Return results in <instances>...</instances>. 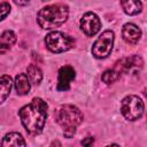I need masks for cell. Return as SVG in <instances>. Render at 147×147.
<instances>
[{
  "mask_svg": "<svg viewBox=\"0 0 147 147\" xmlns=\"http://www.w3.org/2000/svg\"><path fill=\"white\" fill-rule=\"evenodd\" d=\"M31 85L29 83L28 76L25 74H18L15 78V90L17 94L20 95H25L30 92Z\"/></svg>",
  "mask_w": 147,
  "mask_h": 147,
  "instance_id": "cell-11",
  "label": "cell"
},
{
  "mask_svg": "<svg viewBox=\"0 0 147 147\" xmlns=\"http://www.w3.org/2000/svg\"><path fill=\"white\" fill-rule=\"evenodd\" d=\"M144 102L137 95H127L122 100L121 111L123 116L129 121L139 119L144 114Z\"/></svg>",
  "mask_w": 147,
  "mask_h": 147,
  "instance_id": "cell-5",
  "label": "cell"
},
{
  "mask_svg": "<svg viewBox=\"0 0 147 147\" xmlns=\"http://www.w3.org/2000/svg\"><path fill=\"white\" fill-rule=\"evenodd\" d=\"M122 9L127 15H137L142 9V3L140 0H119Z\"/></svg>",
  "mask_w": 147,
  "mask_h": 147,
  "instance_id": "cell-10",
  "label": "cell"
},
{
  "mask_svg": "<svg viewBox=\"0 0 147 147\" xmlns=\"http://www.w3.org/2000/svg\"><path fill=\"white\" fill-rule=\"evenodd\" d=\"M45 44H46V47L51 52L62 53V52L70 49L75 45V40L70 36H68L61 31H53V32H49L48 34H46Z\"/></svg>",
  "mask_w": 147,
  "mask_h": 147,
  "instance_id": "cell-4",
  "label": "cell"
},
{
  "mask_svg": "<svg viewBox=\"0 0 147 147\" xmlns=\"http://www.w3.org/2000/svg\"><path fill=\"white\" fill-rule=\"evenodd\" d=\"M16 42V34L7 30L0 36V53H5L11 48V46Z\"/></svg>",
  "mask_w": 147,
  "mask_h": 147,
  "instance_id": "cell-12",
  "label": "cell"
},
{
  "mask_svg": "<svg viewBox=\"0 0 147 147\" xmlns=\"http://www.w3.org/2000/svg\"><path fill=\"white\" fill-rule=\"evenodd\" d=\"M52 145H59V146H60V145H61V144H60V142H57V141H54V142H53V144H52Z\"/></svg>",
  "mask_w": 147,
  "mask_h": 147,
  "instance_id": "cell-20",
  "label": "cell"
},
{
  "mask_svg": "<svg viewBox=\"0 0 147 147\" xmlns=\"http://www.w3.org/2000/svg\"><path fill=\"white\" fill-rule=\"evenodd\" d=\"M92 142H93V138L87 137V139H85V140L82 141V145H84V146H88V145H91Z\"/></svg>",
  "mask_w": 147,
  "mask_h": 147,
  "instance_id": "cell-19",
  "label": "cell"
},
{
  "mask_svg": "<svg viewBox=\"0 0 147 147\" xmlns=\"http://www.w3.org/2000/svg\"><path fill=\"white\" fill-rule=\"evenodd\" d=\"M28 77L30 78V80H31V83L32 84H34V85H38V84H40V82H41V79H42V72H41V70H40V68L39 67H37L36 64H30L29 67H28Z\"/></svg>",
  "mask_w": 147,
  "mask_h": 147,
  "instance_id": "cell-15",
  "label": "cell"
},
{
  "mask_svg": "<svg viewBox=\"0 0 147 147\" xmlns=\"http://www.w3.org/2000/svg\"><path fill=\"white\" fill-rule=\"evenodd\" d=\"M100 28H101V22L96 14H94L92 11L84 14V16L80 20V29L83 30V32L86 36L92 37V36L96 34L99 32Z\"/></svg>",
  "mask_w": 147,
  "mask_h": 147,
  "instance_id": "cell-7",
  "label": "cell"
},
{
  "mask_svg": "<svg viewBox=\"0 0 147 147\" xmlns=\"http://www.w3.org/2000/svg\"><path fill=\"white\" fill-rule=\"evenodd\" d=\"M10 11V5L8 2L0 3V21H2Z\"/></svg>",
  "mask_w": 147,
  "mask_h": 147,
  "instance_id": "cell-17",
  "label": "cell"
},
{
  "mask_svg": "<svg viewBox=\"0 0 147 147\" xmlns=\"http://www.w3.org/2000/svg\"><path fill=\"white\" fill-rule=\"evenodd\" d=\"M69 9L64 5H52L41 8L37 15L38 24L46 30L61 26L68 18Z\"/></svg>",
  "mask_w": 147,
  "mask_h": 147,
  "instance_id": "cell-3",
  "label": "cell"
},
{
  "mask_svg": "<svg viewBox=\"0 0 147 147\" xmlns=\"http://www.w3.org/2000/svg\"><path fill=\"white\" fill-rule=\"evenodd\" d=\"M75 79V70L70 65H63L59 70L57 77V91H67L70 87V83Z\"/></svg>",
  "mask_w": 147,
  "mask_h": 147,
  "instance_id": "cell-8",
  "label": "cell"
},
{
  "mask_svg": "<svg viewBox=\"0 0 147 147\" xmlns=\"http://www.w3.org/2000/svg\"><path fill=\"white\" fill-rule=\"evenodd\" d=\"M55 121L64 129V137L71 138L76 133V127L83 122L82 111L72 105H63L54 111Z\"/></svg>",
  "mask_w": 147,
  "mask_h": 147,
  "instance_id": "cell-2",
  "label": "cell"
},
{
  "mask_svg": "<svg viewBox=\"0 0 147 147\" xmlns=\"http://www.w3.org/2000/svg\"><path fill=\"white\" fill-rule=\"evenodd\" d=\"M13 1L18 6H25V5H28L30 2V0H13Z\"/></svg>",
  "mask_w": 147,
  "mask_h": 147,
  "instance_id": "cell-18",
  "label": "cell"
},
{
  "mask_svg": "<svg viewBox=\"0 0 147 147\" xmlns=\"http://www.w3.org/2000/svg\"><path fill=\"white\" fill-rule=\"evenodd\" d=\"M119 76H121V74H119L115 68H113V69L106 70V71L102 74L101 79H102V82L106 83V84H111V83L116 82V80L119 78Z\"/></svg>",
  "mask_w": 147,
  "mask_h": 147,
  "instance_id": "cell-16",
  "label": "cell"
},
{
  "mask_svg": "<svg viewBox=\"0 0 147 147\" xmlns=\"http://www.w3.org/2000/svg\"><path fill=\"white\" fill-rule=\"evenodd\" d=\"M1 145L2 146H25L26 142L20 133L10 132V133H7L5 136Z\"/></svg>",
  "mask_w": 147,
  "mask_h": 147,
  "instance_id": "cell-14",
  "label": "cell"
},
{
  "mask_svg": "<svg viewBox=\"0 0 147 147\" xmlns=\"http://www.w3.org/2000/svg\"><path fill=\"white\" fill-rule=\"evenodd\" d=\"M47 103L40 99L34 98L32 101L22 107L18 111L21 122L25 130L31 134H39L46 123L47 117Z\"/></svg>",
  "mask_w": 147,
  "mask_h": 147,
  "instance_id": "cell-1",
  "label": "cell"
},
{
  "mask_svg": "<svg viewBox=\"0 0 147 147\" xmlns=\"http://www.w3.org/2000/svg\"><path fill=\"white\" fill-rule=\"evenodd\" d=\"M113 44H114V32L109 30L102 32L92 46L93 56H95L96 59L107 57L113 49Z\"/></svg>",
  "mask_w": 147,
  "mask_h": 147,
  "instance_id": "cell-6",
  "label": "cell"
},
{
  "mask_svg": "<svg viewBox=\"0 0 147 147\" xmlns=\"http://www.w3.org/2000/svg\"><path fill=\"white\" fill-rule=\"evenodd\" d=\"M11 85H13V82L10 76L8 75L0 76V103H2L9 95Z\"/></svg>",
  "mask_w": 147,
  "mask_h": 147,
  "instance_id": "cell-13",
  "label": "cell"
},
{
  "mask_svg": "<svg viewBox=\"0 0 147 147\" xmlns=\"http://www.w3.org/2000/svg\"><path fill=\"white\" fill-rule=\"evenodd\" d=\"M122 36H123V39L129 42V44H137L141 37V30L132 24V23H126L124 26H123V30H122Z\"/></svg>",
  "mask_w": 147,
  "mask_h": 147,
  "instance_id": "cell-9",
  "label": "cell"
}]
</instances>
